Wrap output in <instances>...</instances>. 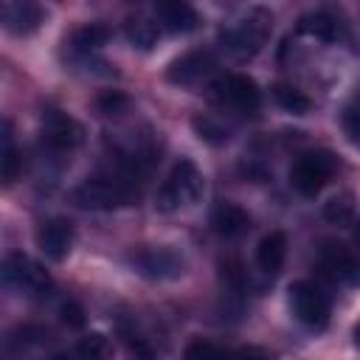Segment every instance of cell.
Listing matches in <instances>:
<instances>
[{"instance_id": "5", "label": "cell", "mask_w": 360, "mask_h": 360, "mask_svg": "<svg viewBox=\"0 0 360 360\" xmlns=\"http://www.w3.org/2000/svg\"><path fill=\"white\" fill-rule=\"evenodd\" d=\"M335 169H338V158L329 149H309L298 155L295 163L290 166V186L301 197H315L332 180Z\"/></svg>"}, {"instance_id": "11", "label": "cell", "mask_w": 360, "mask_h": 360, "mask_svg": "<svg viewBox=\"0 0 360 360\" xmlns=\"http://www.w3.org/2000/svg\"><path fill=\"white\" fill-rule=\"evenodd\" d=\"M73 225L65 217H51L37 228V248L51 259V262H62L70 248H73Z\"/></svg>"}, {"instance_id": "15", "label": "cell", "mask_w": 360, "mask_h": 360, "mask_svg": "<svg viewBox=\"0 0 360 360\" xmlns=\"http://www.w3.org/2000/svg\"><path fill=\"white\" fill-rule=\"evenodd\" d=\"M211 225H214V231H217L219 236L236 239V236L248 233L250 217H248V211H245L242 205H236V202H217V208L211 211Z\"/></svg>"}, {"instance_id": "17", "label": "cell", "mask_w": 360, "mask_h": 360, "mask_svg": "<svg viewBox=\"0 0 360 360\" xmlns=\"http://www.w3.org/2000/svg\"><path fill=\"white\" fill-rule=\"evenodd\" d=\"M298 34H307V37L321 39V42H335L338 34H340V25L332 14L315 11V14H307V17L298 20Z\"/></svg>"}, {"instance_id": "10", "label": "cell", "mask_w": 360, "mask_h": 360, "mask_svg": "<svg viewBox=\"0 0 360 360\" xmlns=\"http://www.w3.org/2000/svg\"><path fill=\"white\" fill-rule=\"evenodd\" d=\"M39 135L51 152H73L82 143V127L62 110H45Z\"/></svg>"}, {"instance_id": "8", "label": "cell", "mask_w": 360, "mask_h": 360, "mask_svg": "<svg viewBox=\"0 0 360 360\" xmlns=\"http://www.w3.org/2000/svg\"><path fill=\"white\" fill-rule=\"evenodd\" d=\"M315 270L338 284H360V259L340 242H321Z\"/></svg>"}, {"instance_id": "13", "label": "cell", "mask_w": 360, "mask_h": 360, "mask_svg": "<svg viewBox=\"0 0 360 360\" xmlns=\"http://www.w3.org/2000/svg\"><path fill=\"white\" fill-rule=\"evenodd\" d=\"M155 20L160 22V28H166L172 34H188L200 22V17L188 0H158Z\"/></svg>"}, {"instance_id": "19", "label": "cell", "mask_w": 360, "mask_h": 360, "mask_svg": "<svg viewBox=\"0 0 360 360\" xmlns=\"http://www.w3.org/2000/svg\"><path fill=\"white\" fill-rule=\"evenodd\" d=\"M0 169H3V183L11 186L20 172H22V158H20V149L14 146V138H11V121H3V155H0Z\"/></svg>"}, {"instance_id": "3", "label": "cell", "mask_w": 360, "mask_h": 360, "mask_svg": "<svg viewBox=\"0 0 360 360\" xmlns=\"http://www.w3.org/2000/svg\"><path fill=\"white\" fill-rule=\"evenodd\" d=\"M202 194V174L191 160H177L169 172V177L163 180V186L158 188L155 197V208L163 214L180 211L191 202H197Z\"/></svg>"}, {"instance_id": "6", "label": "cell", "mask_w": 360, "mask_h": 360, "mask_svg": "<svg viewBox=\"0 0 360 360\" xmlns=\"http://www.w3.org/2000/svg\"><path fill=\"white\" fill-rule=\"evenodd\" d=\"M290 312L301 326L318 332V329H323L329 323L332 298L315 281H292L290 284Z\"/></svg>"}, {"instance_id": "18", "label": "cell", "mask_w": 360, "mask_h": 360, "mask_svg": "<svg viewBox=\"0 0 360 360\" xmlns=\"http://www.w3.org/2000/svg\"><path fill=\"white\" fill-rule=\"evenodd\" d=\"M110 39V28L101 25V22H87L84 28H79L73 37H70V51L76 56H90L96 53L104 42Z\"/></svg>"}, {"instance_id": "23", "label": "cell", "mask_w": 360, "mask_h": 360, "mask_svg": "<svg viewBox=\"0 0 360 360\" xmlns=\"http://www.w3.org/2000/svg\"><path fill=\"white\" fill-rule=\"evenodd\" d=\"M323 217L329 222H335V225H352L354 222V208H352L349 197H335L332 202H326Z\"/></svg>"}, {"instance_id": "20", "label": "cell", "mask_w": 360, "mask_h": 360, "mask_svg": "<svg viewBox=\"0 0 360 360\" xmlns=\"http://www.w3.org/2000/svg\"><path fill=\"white\" fill-rule=\"evenodd\" d=\"M160 37V22L158 20H146V17H135L127 22V39L138 48H152Z\"/></svg>"}, {"instance_id": "24", "label": "cell", "mask_w": 360, "mask_h": 360, "mask_svg": "<svg viewBox=\"0 0 360 360\" xmlns=\"http://www.w3.org/2000/svg\"><path fill=\"white\" fill-rule=\"evenodd\" d=\"M96 107H98L101 115H121V112L129 110V98L124 93H118V90H107V93H101L96 98Z\"/></svg>"}, {"instance_id": "16", "label": "cell", "mask_w": 360, "mask_h": 360, "mask_svg": "<svg viewBox=\"0 0 360 360\" xmlns=\"http://www.w3.org/2000/svg\"><path fill=\"white\" fill-rule=\"evenodd\" d=\"M284 259H287V236L281 231H270L262 236V242L256 245V264L267 273V276H276L281 267H284Z\"/></svg>"}, {"instance_id": "25", "label": "cell", "mask_w": 360, "mask_h": 360, "mask_svg": "<svg viewBox=\"0 0 360 360\" xmlns=\"http://www.w3.org/2000/svg\"><path fill=\"white\" fill-rule=\"evenodd\" d=\"M343 129L354 146H360V96L343 110Z\"/></svg>"}, {"instance_id": "1", "label": "cell", "mask_w": 360, "mask_h": 360, "mask_svg": "<svg viewBox=\"0 0 360 360\" xmlns=\"http://www.w3.org/2000/svg\"><path fill=\"white\" fill-rule=\"evenodd\" d=\"M138 174H141V169H135V166H129L124 160H115L112 169L90 174L87 180H82L70 191V200L79 208H87V211L121 208V205L132 202V197H138V188H135Z\"/></svg>"}, {"instance_id": "2", "label": "cell", "mask_w": 360, "mask_h": 360, "mask_svg": "<svg viewBox=\"0 0 360 360\" xmlns=\"http://www.w3.org/2000/svg\"><path fill=\"white\" fill-rule=\"evenodd\" d=\"M270 31H273V17L267 8H253L248 17H242L233 28H228L222 34V45L225 51L245 62V59H253L270 39Z\"/></svg>"}, {"instance_id": "4", "label": "cell", "mask_w": 360, "mask_h": 360, "mask_svg": "<svg viewBox=\"0 0 360 360\" xmlns=\"http://www.w3.org/2000/svg\"><path fill=\"white\" fill-rule=\"evenodd\" d=\"M208 96L217 107L231 110L236 115H253L262 104L259 84L245 73H225V76L214 79L208 87Z\"/></svg>"}, {"instance_id": "12", "label": "cell", "mask_w": 360, "mask_h": 360, "mask_svg": "<svg viewBox=\"0 0 360 360\" xmlns=\"http://www.w3.org/2000/svg\"><path fill=\"white\" fill-rule=\"evenodd\" d=\"M208 73H214V56L208 51H191V53H186L169 65L166 79L172 84H180V87H191L200 79H205Z\"/></svg>"}, {"instance_id": "22", "label": "cell", "mask_w": 360, "mask_h": 360, "mask_svg": "<svg viewBox=\"0 0 360 360\" xmlns=\"http://www.w3.org/2000/svg\"><path fill=\"white\" fill-rule=\"evenodd\" d=\"M191 124H194L197 135H200L202 141H208V143H222V141H228V129H225L222 124H217L214 118H208V115H197Z\"/></svg>"}, {"instance_id": "27", "label": "cell", "mask_w": 360, "mask_h": 360, "mask_svg": "<svg viewBox=\"0 0 360 360\" xmlns=\"http://www.w3.org/2000/svg\"><path fill=\"white\" fill-rule=\"evenodd\" d=\"M59 312H62V321H65L70 329H82V326H84V309H82L76 301H65Z\"/></svg>"}, {"instance_id": "14", "label": "cell", "mask_w": 360, "mask_h": 360, "mask_svg": "<svg viewBox=\"0 0 360 360\" xmlns=\"http://www.w3.org/2000/svg\"><path fill=\"white\" fill-rule=\"evenodd\" d=\"M42 22V8L37 6V0H6L3 3V25L6 31L22 37L37 31Z\"/></svg>"}, {"instance_id": "26", "label": "cell", "mask_w": 360, "mask_h": 360, "mask_svg": "<svg viewBox=\"0 0 360 360\" xmlns=\"http://www.w3.org/2000/svg\"><path fill=\"white\" fill-rule=\"evenodd\" d=\"M76 352L84 354V357H104V354L110 352V346H107V338H104V335L93 332V335H84V338L79 340Z\"/></svg>"}, {"instance_id": "28", "label": "cell", "mask_w": 360, "mask_h": 360, "mask_svg": "<svg viewBox=\"0 0 360 360\" xmlns=\"http://www.w3.org/2000/svg\"><path fill=\"white\" fill-rule=\"evenodd\" d=\"M225 349H219V346H211V343H205V340H197V343H191L188 349H186V357H197V354H222Z\"/></svg>"}, {"instance_id": "29", "label": "cell", "mask_w": 360, "mask_h": 360, "mask_svg": "<svg viewBox=\"0 0 360 360\" xmlns=\"http://www.w3.org/2000/svg\"><path fill=\"white\" fill-rule=\"evenodd\" d=\"M352 236H354V245H357V250H360V219L352 222Z\"/></svg>"}, {"instance_id": "30", "label": "cell", "mask_w": 360, "mask_h": 360, "mask_svg": "<svg viewBox=\"0 0 360 360\" xmlns=\"http://www.w3.org/2000/svg\"><path fill=\"white\" fill-rule=\"evenodd\" d=\"M354 343L360 346V321H357V326H354Z\"/></svg>"}, {"instance_id": "21", "label": "cell", "mask_w": 360, "mask_h": 360, "mask_svg": "<svg viewBox=\"0 0 360 360\" xmlns=\"http://www.w3.org/2000/svg\"><path fill=\"white\" fill-rule=\"evenodd\" d=\"M273 98H276V104L281 107V110H287V112H295V115H304V112H309V98L298 90V87H290V84H276L273 87Z\"/></svg>"}, {"instance_id": "7", "label": "cell", "mask_w": 360, "mask_h": 360, "mask_svg": "<svg viewBox=\"0 0 360 360\" xmlns=\"http://www.w3.org/2000/svg\"><path fill=\"white\" fill-rule=\"evenodd\" d=\"M3 281L6 287L28 295V298H39L51 292V276L42 270V264H37L34 259H28L25 253H8L3 259Z\"/></svg>"}, {"instance_id": "9", "label": "cell", "mask_w": 360, "mask_h": 360, "mask_svg": "<svg viewBox=\"0 0 360 360\" xmlns=\"http://www.w3.org/2000/svg\"><path fill=\"white\" fill-rule=\"evenodd\" d=\"M129 262L141 276H146L152 281L177 278V276H183V267H186L183 259L172 248H141L129 256Z\"/></svg>"}]
</instances>
